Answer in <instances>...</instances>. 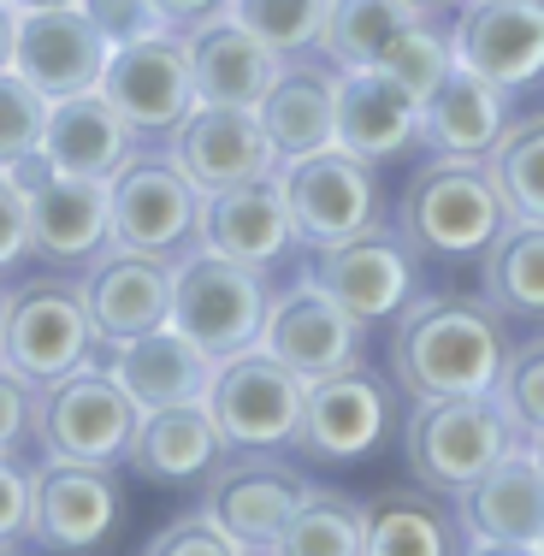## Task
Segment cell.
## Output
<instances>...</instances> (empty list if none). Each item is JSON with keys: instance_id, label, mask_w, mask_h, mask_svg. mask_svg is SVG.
<instances>
[{"instance_id": "6da1fadb", "label": "cell", "mask_w": 544, "mask_h": 556, "mask_svg": "<svg viewBox=\"0 0 544 556\" xmlns=\"http://www.w3.org/2000/svg\"><path fill=\"white\" fill-rule=\"evenodd\" d=\"M391 386L420 396H491L509 362V320L485 296L420 290L391 320Z\"/></svg>"}, {"instance_id": "7a4b0ae2", "label": "cell", "mask_w": 544, "mask_h": 556, "mask_svg": "<svg viewBox=\"0 0 544 556\" xmlns=\"http://www.w3.org/2000/svg\"><path fill=\"white\" fill-rule=\"evenodd\" d=\"M509 202H503L497 178L485 161H456V154H432L415 166V178L396 195L391 225L408 237L420 261L438 267H480V255L509 231Z\"/></svg>"}, {"instance_id": "3957f363", "label": "cell", "mask_w": 544, "mask_h": 556, "mask_svg": "<svg viewBox=\"0 0 544 556\" xmlns=\"http://www.w3.org/2000/svg\"><path fill=\"white\" fill-rule=\"evenodd\" d=\"M509 450H521V432L497 396H420L403 420V462L438 497L468 492Z\"/></svg>"}, {"instance_id": "277c9868", "label": "cell", "mask_w": 544, "mask_h": 556, "mask_svg": "<svg viewBox=\"0 0 544 556\" xmlns=\"http://www.w3.org/2000/svg\"><path fill=\"white\" fill-rule=\"evenodd\" d=\"M267 314H273L267 273L243 267V261L195 249V255H184L172 267V326L214 362H225L237 350H255L261 332H267Z\"/></svg>"}, {"instance_id": "5b68a950", "label": "cell", "mask_w": 544, "mask_h": 556, "mask_svg": "<svg viewBox=\"0 0 544 556\" xmlns=\"http://www.w3.org/2000/svg\"><path fill=\"white\" fill-rule=\"evenodd\" d=\"M137 420L142 408L118 386L113 367H77V374L42 386V396H36V444H42V456H60V462L125 468Z\"/></svg>"}, {"instance_id": "8992f818", "label": "cell", "mask_w": 544, "mask_h": 556, "mask_svg": "<svg viewBox=\"0 0 544 556\" xmlns=\"http://www.w3.org/2000/svg\"><path fill=\"white\" fill-rule=\"evenodd\" d=\"M107 195H113V249L172 261V267L202 249L207 190H195L172 154H137L107 184Z\"/></svg>"}, {"instance_id": "52a82bcc", "label": "cell", "mask_w": 544, "mask_h": 556, "mask_svg": "<svg viewBox=\"0 0 544 556\" xmlns=\"http://www.w3.org/2000/svg\"><path fill=\"white\" fill-rule=\"evenodd\" d=\"M0 355L36 386H54L77 367H107V350H101L84 308V285L77 278H30L12 290Z\"/></svg>"}, {"instance_id": "ba28073f", "label": "cell", "mask_w": 544, "mask_h": 556, "mask_svg": "<svg viewBox=\"0 0 544 556\" xmlns=\"http://www.w3.org/2000/svg\"><path fill=\"white\" fill-rule=\"evenodd\" d=\"M302 403H308V379L290 374L273 350H237L214 362V386H207V415L219 420L231 450H290L296 456L302 432Z\"/></svg>"}, {"instance_id": "9c48e42d", "label": "cell", "mask_w": 544, "mask_h": 556, "mask_svg": "<svg viewBox=\"0 0 544 556\" xmlns=\"http://www.w3.org/2000/svg\"><path fill=\"white\" fill-rule=\"evenodd\" d=\"M302 273H308L326 296H338L355 320L384 326L420 296L427 261L408 249V237L396 231V225H374V231H355V237H343V243L308 249V267Z\"/></svg>"}, {"instance_id": "30bf717a", "label": "cell", "mask_w": 544, "mask_h": 556, "mask_svg": "<svg viewBox=\"0 0 544 556\" xmlns=\"http://www.w3.org/2000/svg\"><path fill=\"white\" fill-rule=\"evenodd\" d=\"M12 178L24 184V202H30V255L36 261L84 273L89 261H101L113 249V195L101 178L60 172L42 154L12 166Z\"/></svg>"}, {"instance_id": "8fae6325", "label": "cell", "mask_w": 544, "mask_h": 556, "mask_svg": "<svg viewBox=\"0 0 544 556\" xmlns=\"http://www.w3.org/2000/svg\"><path fill=\"white\" fill-rule=\"evenodd\" d=\"M278 178H284L302 249L343 243V237H355V231L384 225L379 166L355 161L338 142H331V149H314V154H296V161H278Z\"/></svg>"}, {"instance_id": "7c38bea8", "label": "cell", "mask_w": 544, "mask_h": 556, "mask_svg": "<svg viewBox=\"0 0 544 556\" xmlns=\"http://www.w3.org/2000/svg\"><path fill=\"white\" fill-rule=\"evenodd\" d=\"M202 492V503L225 521V533L243 545V556H255L278 551V533L314 492V480L290 462V450H225V462L207 473Z\"/></svg>"}, {"instance_id": "4fadbf2b", "label": "cell", "mask_w": 544, "mask_h": 556, "mask_svg": "<svg viewBox=\"0 0 544 556\" xmlns=\"http://www.w3.org/2000/svg\"><path fill=\"white\" fill-rule=\"evenodd\" d=\"M391 420H396V391L384 386L367 362L362 367H343V374H326V379H308L296 456L326 462V468L367 462L384 444Z\"/></svg>"}, {"instance_id": "5bb4252c", "label": "cell", "mask_w": 544, "mask_h": 556, "mask_svg": "<svg viewBox=\"0 0 544 556\" xmlns=\"http://www.w3.org/2000/svg\"><path fill=\"white\" fill-rule=\"evenodd\" d=\"M101 96L125 113V125L149 137H172L178 118L195 108V77H190V42L178 30H154L137 42L113 48L101 72Z\"/></svg>"}, {"instance_id": "9a60e30c", "label": "cell", "mask_w": 544, "mask_h": 556, "mask_svg": "<svg viewBox=\"0 0 544 556\" xmlns=\"http://www.w3.org/2000/svg\"><path fill=\"white\" fill-rule=\"evenodd\" d=\"M261 350H273L278 362L302 379H326V374H343V367L367 362V320H355L338 296H326V290L302 273L290 290L273 296Z\"/></svg>"}, {"instance_id": "2e32d148", "label": "cell", "mask_w": 544, "mask_h": 556, "mask_svg": "<svg viewBox=\"0 0 544 556\" xmlns=\"http://www.w3.org/2000/svg\"><path fill=\"white\" fill-rule=\"evenodd\" d=\"M30 480H36L30 539L42 551H101L125 521V492L113 485V468L48 456Z\"/></svg>"}, {"instance_id": "e0dca14e", "label": "cell", "mask_w": 544, "mask_h": 556, "mask_svg": "<svg viewBox=\"0 0 544 556\" xmlns=\"http://www.w3.org/2000/svg\"><path fill=\"white\" fill-rule=\"evenodd\" d=\"M166 154L207 195L231 190L243 178H261V172H278V154H273L267 130H261V113L255 108H219V101H195L178 118V130L166 137Z\"/></svg>"}, {"instance_id": "ac0fdd59", "label": "cell", "mask_w": 544, "mask_h": 556, "mask_svg": "<svg viewBox=\"0 0 544 556\" xmlns=\"http://www.w3.org/2000/svg\"><path fill=\"white\" fill-rule=\"evenodd\" d=\"M456 60L521 96L544 84V0H468L450 18Z\"/></svg>"}, {"instance_id": "d6986e66", "label": "cell", "mask_w": 544, "mask_h": 556, "mask_svg": "<svg viewBox=\"0 0 544 556\" xmlns=\"http://www.w3.org/2000/svg\"><path fill=\"white\" fill-rule=\"evenodd\" d=\"M456 521L468 533V551H509L527 556L544 539V468L533 444L509 450L491 473L456 492Z\"/></svg>"}, {"instance_id": "ffe728a7", "label": "cell", "mask_w": 544, "mask_h": 556, "mask_svg": "<svg viewBox=\"0 0 544 556\" xmlns=\"http://www.w3.org/2000/svg\"><path fill=\"white\" fill-rule=\"evenodd\" d=\"M113 60V42L96 30L84 7H36L18 12V48H12V72L30 77L48 101L101 89V72Z\"/></svg>"}, {"instance_id": "44dd1931", "label": "cell", "mask_w": 544, "mask_h": 556, "mask_svg": "<svg viewBox=\"0 0 544 556\" xmlns=\"http://www.w3.org/2000/svg\"><path fill=\"white\" fill-rule=\"evenodd\" d=\"M77 285H84V308H89L101 350H107V367H113L118 343L154 332V326H172V261L107 249L101 261H89Z\"/></svg>"}, {"instance_id": "7402d4cb", "label": "cell", "mask_w": 544, "mask_h": 556, "mask_svg": "<svg viewBox=\"0 0 544 556\" xmlns=\"http://www.w3.org/2000/svg\"><path fill=\"white\" fill-rule=\"evenodd\" d=\"M296 214H290V195L278 172L243 178L231 190L207 195V219H202V249H214L225 261H243L255 273H273L278 261L296 249Z\"/></svg>"}, {"instance_id": "603a6c76", "label": "cell", "mask_w": 544, "mask_h": 556, "mask_svg": "<svg viewBox=\"0 0 544 556\" xmlns=\"http://www.w3.org/2000/svg\"><path fill=\"white\" fill-rule=\"evenodd\" d=\"M225 432L207 415V403H172V408H142L137 439H130L125 468L161 492H190L207 485V473L225 462Z\"/></svg>"}, {"instance_id": "cb8c5ba5", "label": "cell", "mask_w": 544, "mask_h": 556, "mask_svg": "<svg viewBox=\"0 0 544 556\" xmlns=\"http://www.w3.org/2000/svg\"><path fill=\"white\" fill-rule=\"evenodd\" d=\"M509 125H515V96L456 60L420 108V149L456 154V161H491V149L503 142Z\"/></svg>"}, {"instance_id": "d4e9b609", "label": "cell", "mask_w": 544, "mask_h": 556, "mask_svg": "<svg viewBox=\"0 0 544 556\" xmlns=\"http://www.w3.org/2000/svg\"><path fill=\"white\" fill-rule=\"evenodd\" d=\"M137 130L125 125V113L113 108L101 89H84V96L48 101V125H42V161L60 172H77V178H101L113 184L118 172L137 161Z\"/></svg>"}, {"instance_id": "484cf974", "label": "cell", "mask_w": 544, "mask_h": 556, "mask_svg": "<svg viewBox=\"0 0 544 556\" xmlns=\"http://www.w3.org/2000/svg\"><path fill=\"white\" fill-rule=\"evenodd\" d=\"M338 149L367 166L408 161L420 149V101L384 72H343L338 77Z\"/></svg>"}, {"instance_id": "4316f807", "label": "cell", "mask_w": 544, "mask_h": 556, "mask_svg": "<svg viewBox=\"0 0 544 556\" xmlns=\"http://www.w3.org/2000/svg\"><path fill=\"white\" fill-rule=\"evenodd\" d=\"M338 65L320 54V65L308 60H284L261 101V130H267L273 154L278 161H296V154H314V149H331L338 142Z\"/></svg>"}, {"instance_id": "83f0119b", "label": "cell", "mask_w": 544, "mask_h": 556, "mask_svg": "<svg viewBox=\"0 0 544 556\" xmlns=\"http://www.w3.org/2000/svg\"><path fill=\"white\" fill-rule=\"evenodd\" d=\"M190 42V77H195V101H219V108H261L278 77L284 54H273L255 30L225 12V18L202 24L184 36Z\"/></svg>"}, {"instance_id": "f1b7e54d", "label": "cell", "mask_w": 544, "mask_h": 556, "mask_svg": "<svg viewBox=\"0 0 544 556\" xmlns=\"http://www.w3.org/2000/svg\"><path fill=\"white\" fill-rule=\"evenodd\" d=\"M113 374H118V386L137 396V408L207 403V386H214V355L195 350L178 326H154V332L118 343Z\"/></svg>"}, {"instance_id": "f546056e", "label": "cell", "mask_w": 544, "mask_h": 556, "mask_svg": "<svg viewBox=\"0 0 544 556\" xmlns=\"http://www.w3.org/2000/svg\"><path fill=\"white\" fill-rule=\"evenodd\" d=\"M367 521V556H450L468 551V533L450 509H438L427 485H391L362 503Z\"/></svg>"}, {"instance_id": "4dcf8cb0", "label": "cell", "mask_w": 544, "mask_h": 556, "mask_svg": "<svg viewBox=\"0 0 544 556\" xmlns=\"http://www.w3.org/2000/svg\"><path fill=\"white\" fill-rule=\"evenodd\" d=\"M480 296L509 326H544V225L509 219V231L480 255Z\"/></svg>"}, {"instance_id": "1f68e13d", "label": "cell", "mask_w": 544, "mask_h": 556, "mask_svg": "<svg viewBox=\"0 0 544 556\" xmlns=\"http://www.w3.org/2000/svg\"><path fill=\"white\" fill-rule=\"evenodd\" d=\"M415 18L420 12L408 7V0H331L326 30H320V54L338 65V72H374L384 42Z\"/></svg>"}, {"instance_id": "d6a6232c", "label": "cell", "mask_w": 544, "mask_h": 556, "mask_svg": "<svg viewBox=\"0 0 544 556\" xmlns=\"http://www.w3.org/2000/svg\"><path fill=\"white\" fill-rule=\"evenodd\" d=\"M278 556H367L362 503L331 492V485H314L278 533Z\"/></svg>"}, {"instance_id": "836d02e7", "label": "cell", "mask_w": 544, "mask_h": 556, "mask_svg": "<svg viewBox=\"0 0 544 556\" xmlns=\"http://www.w3.org/2000/svg\"><path fill=\"white\" fill-rule=\"evenodd\" d=\"M485 166H491V178H497L509 214L544 225V113L515 118V125L503 130V142L491 149Z\"/></svg>"}, {"instance_id": "e575fe53", "label": "cell", "mask_w": 544, "mask_h": 556, "mask_svg": "<svg viewBox=\"0 0 544 556\" xmlns=\"http://www.w3.org/2000/svg\"><path fill=\"white\" fill-rule=\"evenodd\" d=\"M450 65H456V42H450V24L444 18H415L403 24V30L384 42V54L374 72H384L391 84H403L408 96L427 108V96L450 77Z\"/></svg>"}, {"instance_id": "d590c367", "label": "cell", "mask_w": 544, "mask_h": 556, "mask_svg": "<svg viewBox=\"0 0 544 556\" xmlns=\"http://www.w3.org/2000/svg\"><path fill=\"white\" fill-rule=\"evenodd\" d=\"M331 0H231V18L243 30H255L273 54L296 60V54H320V30H326Z\"/></svg>"}, {"instance_id": "8d00e7d4", "label": "cell", "mask_w": 544, "mask_h": 556, "mask_svg": "<svg viewBox=\"0 0 544 556\" xmlns=\"http://www.w3.org/2000/svg\"><path fill=\"white\" fill-rule=\"evenodd\" d=\"M491 396H497L503 415L515 420L521 444L544 439V332L527 338V343H509V362H503L497 391Z\"/></svg>"}, {"instance_id": "74e56055", "label": "cell", "mask_w": 544, "mask_h": 556, "mask_svg": "<svg viewBox=\"0 0 544 556\" xmlns=\"http://www.w3.org/2000/svg\"><path fill=\"white\" fill-rule=\"evenodd\" d=\"M42 125H48V96L7 65L0 72V172L42 154Z\"/></svg>"}, {"instance_id": "f35d334b", "label": "cell", "mask_w": 544, "mask_h": 556, "mask_svg": "<svg viewBox=\"0 0 544 556\" xmlns=\"http://www.w3.org/2000/svg\"><path fill=\"white\" fill-rule=\"evenodd\" d=\"M149 556H243V545L225 533V521L202 503V509H190V515H178V521H166L161 533L149 539Z\"/></svg>"}, {"instance_id": "ab89813d", "label": "cell", "mask_w": 544, "mask_h": 556, "mask_svg": "<svg viewBox=\"0 0 544 556\" xmlns=\"http://www.w3.org/2000/svg\"><path fill=\"white\" fill-rule=\"evenodd\" d=\"M36 396H42V386L24 379L18 367L0 355V456H18V450L36 439Z\"/></svg>"}, {"instance_id": "60d3db41", "label": "cell", "mask_w": 544, "mask_h": 556, "mask_svg": "<svg viewBox=\"0 0 544 556\" xmlns=\"http://www.w3.org/2000/svg\"><path fill=\"white\" fill-rule=\"evenodd\" d=\"M30 509H36V480L18 468V456H0V551L30 545Z\"/></svg>"}, {"instance_id": "b9f144b4", "label": "cell", "mask_w": 544, "mask_h": 556, "mask_svg": "<svg viewBox=\"0 0 544 556\" xmlns=\"http://www.w3.org/2000/svg\"><path fill=\"white\" fill-rule=\"evenodd\" d=\"M77 7L96 18V30L107 36L113 48H125V42H137V36H154V30H166L161 24V12L149 7V0H77Z\"/></svg>"}, {"instance_id": "7bdbcfd3", "label": "cell", "mask_w": 544, "mask_h": 556, "mask_svg": "<svg viewBox=\"0 0 544 556\" xmlns=\"http://www.w3.org/2000/svg\"><path fill=\"white\" fill-rule=\"evenodd\" d=\"M30 261V202L12 172H0V273Z\"/></svg>"}, {"instance_id": "ee69618b", "label": "cell", "mask_w": 544, "mask_h": 556, "mask_svg": "<svg viewBox=\"0 0 544 556\" xmlns=\"http://www.w3.org/2000/svg\"><path fill=\"white\" fill-rule=\"evenodd\" d=\"M154 12H161V24L166 30H178V36H190V30H202V24H214L231 12V0H149Z\"/></svg>"}, {"instance_id": "f6af8a7d", "label": "cell", "mask_w": 544, "mask_h": 556, "mask_svg": "<svg viewBox=\"0 0 544 556\" xmlns=\"http://www.w3.org/2000/svg\"><path fill=\"white\" fill-rule=\"evenodd\" d=\"M12 48H18V7L0 0V72L12 65Z\"/></svg>"}, {"instance_id": "bcb514c9", "label": "cell", "mask_w": 544, "mask_h": 556, "mask_svg": "<svg viewBox=\"0 0 544 556\" xmlns=\"http://www.w3.org/2000/svg\"><path fill=\"white\" fill-rule=\"evenodd\" d=\"M408 7H415L420 18H444V24H450L461 7H468V0H408Z\"/></svg>"}, {"instance_id": "7dc6e473", "label": "cell", "mask_w": 544, "mask_h": 556, "mask_svg": "<svg viewBox=\"0 0 544 556\" xmlns=\"http://www.w3.org/2000/svg\"><path fill=\"white\" fill-rule=\"evenodd\" d=\"M18 12H36V7H77V0H12Z\"/></svg>"}, {"instance_id": "c3c4849f", "label": "cell", "mask_w": 544, "mask_h": 556, "mask_svg": "<svg viewBox=\"0 0 544 556\" xmlns=\"http://www.w3.org/2000/svg\"><path fill=\"white\" fill-rule=\"evenodd\" d=\"M7 308H12V290H7V273H0V332H7Z\"/></svg>"}, {"instance_id": "681fc988", "label": "cell", "mask_w": 544, "mask_h": 556, "mask_svg": "<svg viewBox=\"0 0 544 556\" xmlns=\"http://www.w3.org/2000/svg\"><path fill=\"white\" fill-rule=\"evenodd\" d=\"M533 456H539V468H544V439H533Z\"/></svg>"}, {"instance_id": "f907efd6", "label": "cell", "mask_w": 544, "mask_h": 556, "mask_svg": "<svg viewBox=\"0 0 544 556\" xmlns=\"http://www.w3.org/2000/svg\"><path fill=\"white\" fill-rule=\"evenodd\" d=\"M539 551H544V539H539Z\"/></svg>"}]
</instances>
